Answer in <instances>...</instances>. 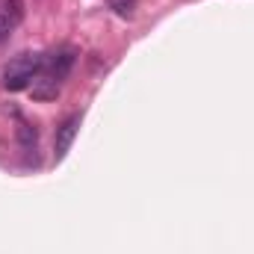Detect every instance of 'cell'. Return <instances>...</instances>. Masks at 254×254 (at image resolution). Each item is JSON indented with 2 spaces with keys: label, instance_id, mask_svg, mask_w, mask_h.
Masks as SVG:
<instances>
[{
  "label": "cell",
  "instance_id": "cell-5",
  "mask_svg": "<svg viewBox=\"0 0 254 254\" xmlns=\"http://www.w3.org/2000/svg\"><path fill=\"white\" fill-rule=\"evenodd\" d=\"M15 136H18L21 148H27V151H33V148H36V142H39V130H36L33 125H27V122H21V125H18Z\"/></svg>",
  "mask_w": 254,
  "mask_h": 254
},
{
  "label": "cell",
  "instance_id": "cell-8",
  "mask_svg": "<svg viewBox=\"0 0 254 254\" xmlns=\"http://www.w3.org/2000/svg\"><path fill=\"white\" fill-rule=\"evenodd\" d=\"M9 33H12V21H9V18H6V15L0 12V45H3L6 39H9Z\"/></svg>",
  "mask_w": 254,
  "mask_h": 254
},
{
  "label": "cell",
  "instance_id": "cell-4",
  "mask_svg": "<svg viewBox=\"0 0 254 254\" xmlns=\"http://www.w3.org/2000/svg\"><path fill=\"white\" fill-rule=\"evenodd\" d=\"M57 95H60V83H57L54 77L39 74V77L33 80V98H36V101H54Z\"/></svg>",
  "mask_w": 254,
  "mask_h": 254
},
{
  "label": "cell",
  "instance_id": "cell-6",
  "mask_svg": "<svg viewBox=\"0 0 254 254\" xmlns=\"http://www.w3.org/2000/svg\"><path fill=\"white\" fill-rule=\"evenodd\" d=\"M9 21H12V27L15 24H21L24 21V0H3V9H0Z\"/></svg>",
  "mask_w": 254,
  "mask_h": 254
},
{
  "label": "cell",
  "instance_id": "cell-2",
  "mask_svg": "<svg viewBox=\"0 0 254 254\" xmlns=\"http://www.w3.org/2000/svg\"><path fill=\"white\" fill-rule=\"evenodd\" d=\"M80 122H83L80 113H71L68 119L60 122L57 136H54V157H57V160H63L65 154H68V148L74 145V139H77V133H80Z\"/></svg>",
  "mask_w": 254,
  "mask_h": 254
},
{
  "label": "cell",
  "instance_id": "cell-3",
  "mask_svg": "<svg viewBox=\"0 0 254 254\" xmlns=\"http://www.w3.org/2000/svg\"><path fill=\"white\" fill-rule=\"evenodd\" d=\"M74 60H77V54L71 48H63L57 54H48L45 63H42V74L45 77H54L57 83H63L65 77H68V71L74 68Z\"/></svg>",
  "mask_w": 254,
  "mask_h": 254
},
{
  "label": "cell",
  "instance_id": "cell-7",
  "mask_svg": "<svg viewBox=\"0 0 254 254\" xmlns=\"http://www.w3.org/2000/svg\"><path fill=\"white\" fill-rule=\"evenodd\" d=\"M110 3V9L116 12V15H122V18H130L133 12H136V0H107Z\"/></svg>",
  "mask_w": 254,
  "mask_h": 254
},
{
  "label": "cell",
  "instance_id": "cell-1",
  "mask_svg": "<svg viewBox=\"0 0 254 254\" xmlns=\"http://www.w3.org/2000/svg\"><path fill=\"white\" fill-rule=\"evenodd\" d=\"M45 54H21L15 60H9L3 68V89L9 92H21L27 86H33V80L42 74Z\"/></svg>",
  "mask_w": 254,
  "mask_h": 254
}]
</instances>
